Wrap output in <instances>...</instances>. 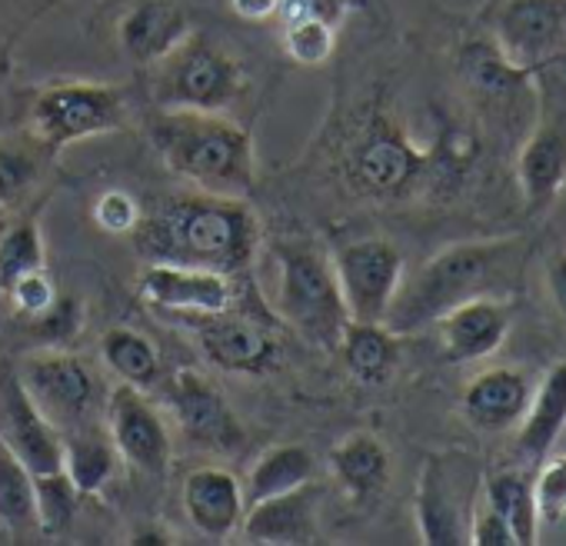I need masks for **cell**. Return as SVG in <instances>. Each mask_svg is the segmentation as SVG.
I'll use <instances>...</instances> for the list:
<instances>
[{"instance_id": "obj_1", "label": "cell", "mask_w": 566, "mask_h": 546, "mask_svg": "<svg viewBox=\"0 0 566 546\" xmlns=\"http://www.w3.org/2000/svg\"><path fill=\"white\" fill-rule=\"evenodd\" d=\"M533 250L536 240L526 233L450 243L420 263L417 273L403 277L384 324L403 337L430 327L437 317L473 297H510L526 277Z\"/></svg>"}, {"instance_id": "obj_2", "label": "cell", "mask_w": 566, "mask_h": 546, "mask_svg": "<svg viewBox=\"0 0 566 546\" xmlns=\"http://www.w3.org/2000/svg\"><path fill=\"white\" fill-rule=\"evenodd\" d=\"M150 263L203 266L240 277L260 250V220L247 200L184 193L154 207L134 230Z\"/></svg>"}, {"instance_id": "obj_3", "label": "cell", "mask_w": 566, "mask_h": 546, "mask_svg": "<svg viewBox=\"0 0 566 546\" xmlns=\"http://www.w3.org/2000/svg\"><path fill=\"white\" fill-rule=\"evenodd\" d=\"M150 144L160 160L200 193L243 200L253 190V137L227 114L160 111L150 120Z\"/></svg>"}, {"instance_id": "obj_4", "label": "cell", "mask_w": 566, "mask_h": 546, "mask_svg": "<svg viewBox=\"0 0 566 546\" xmlns=\"http://www.w3.org/2000/svg\"><path fill=\"white\" fill-rule=\"evenodd\" d=\"M273 270V311L304 340L337 350L350 324V311L337 281L334 256L304 240H276Z\"/></svg>"}, {"instance_id": "obj_5", "label": "cell", "mask_w": 566, "mask_h": 546, "mask_svg": "<svg viewBox=\"0 0 566 546\" xmlns=\"http://www.w3.org/2000/svg\"><path fill=\"white\" fill-rule=\"evenodd\" d=\"M150 94L160 111L227 114L243 101L247 74L227 48L190 31L170 54L150 64Z\"/></svg>"}, {"instance_id": "obj_6", "label": "cell", "mask_w": 566, "mask_h": 546, "mask_svg": "<svg viewBox=\"0 0 566 546\" xmlns=\"http://www.w3.org/2000/svg\"><path fill=\"white\" fill-rule=\"evenodd\" d=\"M516 180L530 217H543L566 193V64L536 74V111L526 127Z\"/></svg>"}, {"instance_id": "obj_7", "label": "cell", "mask_w": 566, "mask_h": 546, "mask_svg": "<svg viewBox=\"0 0 566 546\" xmlns=\"http://www.w3.org/2000/svg\"><path fill=\"white\" fill-rule=\"evenodd\" d=\"M127 124H130L127 94L111 84L57 81L34 91L28 107L31 140L51 154L87 137L117 134Z\"/></svg>"}, {"instance_id": "obj_8", "label": "cell", "mask_w": 566, "mask_h": 546, "mask_svg": "<svg viewBox=\"0 0 566 546\" xmlns=\"http://www.w3.org/2000/svg\"><path fill=\"white\" fill-rule=\"evenodd\" d=\"M344 170L357 193L374 200H394L417 187H427L430 147L413 144L394 117L377 111L350 137Z\"/></svg>"}, {"instance_id": "obj_9", "label": "cell", "mask_w": 566, "mask_h": 546, "mask_svg": "<svg viewBox=\"0 0 566 546\" xmlns=\"http://www.w3.org/2000/svg\"><path fill=\"white\" fill-rule=\"evenodd\" d=\"M480 483L483 473L470 453H430L420 466L413 500L420 539L430 546L470 543V519L480 500Z\"/></svg>"}, {"instance_id": "obj_10", "label": "cell", "mask_w": 566, "mask_h": 546, "mask_svg": "<svg viewBox=\"0 0 566 546\" xmlns=\"http://www.w3.org/2000/svg\"><path fill=\"white\" fill-rule=\"evenodd\" d=\"M457 77L490 120L503 124L510 134L530 127L536 111V74L516 67L486 31L457 48Z\"/></svg>"}, {"instance_id": "obj_11", "label": "cell", "mask_w": 566, "mask_h": 546, "mask_svg": "<svg viewBox=\"0 0 566 546\" xmlns=\"http://www.w3.org/2000/svg\"><path fill=\"white\" fill-rule=\"evenodd\" d=\"M483 31L523 71L566 64V0H490Z\"/></svg>"}, {"instance_id": "obj_12", "label": "cell", "mask_w": 566, "mask_h": 546, "mask_svg": "<svg viewBox=\"0 0 566 546\" xmlns=\"http://www.w3.org/2000/svg\"><path fill=\"white\" fill-rule=\"evenodd\" d=\"M18 377L61 437L101 417V384L94 370L67 350L51 347L28 357L18 367Z\"/></svg>"}, {"instance_id": "obj_13", "label": "cell", "mask_w": 566, "mask_h": 546, "mask_svg": "<svg viewBox=\"0 0 566 546\" xmlns=\"http://www.w3.org/2000/svg\"><path fill=\"white\" fill-rule=\"evenodd\" d=\"M334 270L350 311V321L384 324L390 304L407 277V263L397 243L384 237H360L334 253Z\"/></svg>"}, {"instance_id": "obj_14", "label": "cell", "mask_w": 566, "mask_h": 546, "mask_svg": "<svg viewBox=\"0 0 566 546\" xmlns=\"http://www.w3.org/2000/svg\"><path fill=\"white\" fill-rule=\"evenodd\" d=\"M164 403L170 407L177 427L184 437L210 453L233 456L240 453L247 433L243 423L237 420L233 407L223 400V393L197 370L180 367L164 380Z\"/></svg>"}, {"instance_id": "obj_15", "label": "cell", "mask_w": 566, "mask_h": 546, "mask_svg": "<svg viewBox=\"0 0 566 546\" xmlns=\"http://www.w3.org/2000/svg\"><path fill=\"white\" fill-rule=\"evenodd\" d=\"M180 321L193 334L200 354L223 374L263 377L280 367L276 337L260 321H253L250 314H240L237 307L220 311V314L180 317Z\"/></svg>"}, {"instance_id": "obj_16", "label": "cell", "mask_w": 566, "mask_h": 546, "mask_svg": "<svg viewBox=\"0 0 566 546\" xmlns=\"http://www.w3.org/2000/svg\"><path fill=\"white\" fill-rule=\"evenodd\" d=\"M104 427L130 466L164 476L170 466V433L157 413V407L147 400V390H137L130 384H117L104 397Z\"/></svg>"}, {"instance_id": "obj_17", "label": "cell", "mask_w": 566, "mask_h": 546, "mask_svg": "<svg viewBox=\"0 0 566 546\" xmlns=\"http://www.w3.org/2000/svg\"><path fill=\"white\" fill-rule=\"evenodd\" d=\"M0 440L31 473L64 470V440L24 390L18 367L0 364Z\"/></svg>"}, {"instance_id": "obj_18", "label": "cell", "mask_w": 566, "mask_h": 546, "mask_svg": "<svg viewBox=\"0 0 566 546\" xmlns=\"http://www.w3.org/2000/svg\"><path fill=\"white\" fill-rule=\"evenodd\" d=\"M140 297L164 314L200 317L237 307V284L227 273L203 266L150 263L140 273Z\"/></svg>"}, {"instance_id": "obj_19", "label": "cell", "mask_w": 566, "mask_h": 546, "mask_svg": "<svg viewBox=\"0 0 566 546\" xmlns=\"http://www.w3.org/2000/svg\"><path fill=\"white\" fill-rule=\"evenodd\" d=\"M430 327L437 330L440 357L447 364H476L493 357L506 344L513 327V301L473 297L437 317Z\"/></svg>"}, {"instance_id": "obj_20", "label": "cell", "mask_w": 566, "mask_h": 546, "mask_svg": "<svg viewBox=\"0 0 566 546\" xmlns=\"http://www.w3.org/2000/svg\"><path fill=\"white\" fill-rule=\"evenodd\" d=\"M533 377L520 367H486L460 393V417L476 433L513 430L530 403Z\"/></svg>"}, {"instance_id": "obj_21", "label": "cell", "mask_w": 566, "mask_h": 546, "mask_svg": "<svg viewBox=\"0 0 566 546\" xmlns=\"http://www.w3.org/2000/svg\"><path fill=\"white\" fill-rule=\"evenodd\" d=\"M317 519H321V486L311 480L297 490L247 506L240 526L250 543L297 546V543H314L321 536Z\"/></svg>"}, {"instance_id": "obj_22", "label": "cell", "mask_w": 566, "mask_h": 546, "mask_svg": "<svg viewBox=\"0 0 566 546\" xmlns=\"http://www.w3.org/2000/svg\"><path fill=\"white\" fill-rule=\"evenodd\" d=\"M566 433V360L553 364L533 384L523 420L516 423L513 456L520 466H536Z\"/></svg>"}, {"instance_id": "obj_23", "label": "cell", "mask_w": 566, "mask_h": 546, "mask_svg": "<svg viewBox=\"0 0 566 546\" xmlns=\"http://www.w3.org/2000/svg\"><path fill=\"white\" fill-rule=\"evenodd\" d=\"M331 476L337 480V486L344 490V496L354 506H370L384 496L390 473H394V460L387 443L377 433L357 430L347 433L340 443H334L331 456H327Z\"/></svg>"}, {"instance_id": "obj_24", "label": "cell", "mask_w": 566, "mask_h": 546, "mask_svg": "<svg viewBox=\"0 0 566 546\" xmlns=\"http://www.w3.org/2000/svg\"><path fill=\"white\" fill-rule=\"evenodd\" d=\"M187 519L210 539H227L243 519V486L223 466H197L184 480Z\"/></svg>"}, {"instance_id": "obj_25", "label": "cell", "mask_w": 566, "mask_h": 546, "mask_svg": "<svg viewBox=\"0 0 566 546\" xmlns=\"http://www.w3.org/2000/svg\"><path fill=\"white\" fill-rule=\"evenodd\" d=\"M190 34V21L177 4L167 0H140L134 4L117 28L120 48L137 64H157Z\"/></svg>"}, {"instance_id": "obj_26", "label": "cell", "mask_w": 566, "mask_h": 546, "mask_svg": "<svg viewBox=\"0 0 566 546\" xmlns=\"http://www.w3.org/2000/svg\"><path fill=\"white\" fill-rule=\"evenodd\" d=\"M480 503L510 526L516 546L539 543L543 526H539V510H536V493H533V470L516 463V466L483 473Z\"/></svg>"}, {"instance_id": "obj_27", "label": "cell", "mask_w": 566, "mask_h": 546, "mask_svg": "<svg viewBox=\"0 0 566 546\" xmlns=\"http://www.w3.org/2000/svg\"><path fill=\"white\" fill-rule=\"evenodd\" d=\"M337 354L354 380L367 387H380L394 377L400 364V334H394L387 324L350 321L337 344Z\"/></svg>"}, {"instance_id": "obj_28", "label": "cell", "mask_w": 566, "mask_h": 546, "mask_svg": "<svg viewBox=\"0 0 566 546\" xmlns=\"http://www.w3.org/2000/svg\"><path fill=\"white\" fill-rule=\"evenodd\" d=\"M314 476H317V460L307 447L276 443L253 460L247 483H243V510L260 503V500L297 490V486L311 483Z\"/></svg>"}, {"instance_id": "obj_29", "label": "cell", "mask_w": 566, "mask_h": 546, "mask_svg": "<svg viewBox=\"0 0 566 546\" xmlns=\"http://www.w3.org/2000/svg\"><path fill=\"white\" fill-rule=\"evenodd\" d=\"M61 440H64V470L74 480V486L81 490V496L101 493L114 480L117 460H120L107 427L101 420H94V423H84V427L64 433Z\"/></svg>"}, {"instance_id": "obj_30", "label": "cell", "mask_w": 566, "mask_h": 546, "mask_svg": "<svg viewBox=\"0 0 566 546\" xmlns=\"http://www.w3.org/2000/svg\"><path fill=\"white\" fill-rule=\"evenodd\" d=\"M104 364L117 374L120 384H130L137 390H154L164 380V360L157 344L130 327H114L101 340Z\"/></svg>"}, {"instance_id": "obj_31", "label": "cell", "mask_w": 566, "mask_h": 546, "mask_svg": "<svg viewBox=\"0 0 566 546\" xmlns=\"http://www.w3.org/2000/svg\"><path fill=\"white\" fill-rule=\"evenodd\" d=\"M0 523L11 529H38L34 473L0 440Z\"/></svg>"}, {"instance_id": "obj_32", "label": "cell", "mask_w": 566, "mask_h": 546, "mask_svg": "<svg viewBox=\"0 0 566 546\" xmlns=\"http://www.w3.org/2000/svg\"><path fill=\"white\" fill-rule=\"evenodd\" d=\"M44 266H48L44 233L38 227V217L24 213L0 233V287H8L11 281L24 277V273Z\"/></svg>"}, {"instance_id": "obj_33", "label": "cell", "mask_w": 566, "mask_h": 546, "mask_svg": "<svg viewBox=\"0 0 566 546\" xmlns=\"http://www.w3.org/2000/svg\"><path fill=\"white\" fill-rule=\"evenodd\" d=\"M81 503V490L67 476V470L34 473V510H38V529L44 533H64L74 523Z\"/></svg>"}, {"instance_id": "obj_34", "label": "cell", "mask_w": 566, "mask_h": 546, "mask_svg": "<svg viewBox=\"0 0 566 546\" xmlns=\"http://www.w3.org/2000/svg\"><path fill=\"white\" fill-rule=\"evenodd\" d=\"M280 44L294 64L301 67H321L331 61L337 48V24L327 18H297L280 24Z\"/></svg>"}, {"instance_id": "obj_35", "label": "cell", "mask_w": 566, "mask_h": 546, "mask_svg": "<svg viewBox=\"0 0 566 546\" xmlns=\"http://www.w3.org/2000/svg\"><path fill=\"white\" fill-rule=\"evenodd\" d=\"M533 493L539 526H559L566 519V453L543 456L533 470Z\"/></svg>"}, {"instance_id": "obj_36", "label": "cell", "mask_w": 566, "mask_h": 546, "mask_svg": "<svg viewBox=\"0 0 566 546\" xmlns=\"http://www.w3.org/2000/svg\"><path fill=\"white\" fill-rule=\"evenodd\" d=\"M38 180V154L24 144H0V203H18Z\"/></svg>"}, {"instance_id": "obj_37", "label": "cell", "mask_w": 566, "mask_h": 546, "mask_svg": "<svg viewBox=\"0 0 566 546\" xmlns=\"http://www.w3.org/2000/svg\"><path fill=\"white\" fill-rule=\"evenodd\" d=\"M4 294H8L11 307H14L18 314L31 317V321L41 317V314H48V311L57 304V287H54V281H51L48 266H44V270H31V273H24V277L11 281V284L4 287Z\"/></svg>"}, {"instance_id": "obj_38", "label": "cell", "mask_w": 566, "mask_h": 546, "mask_svg": "<svg viewBox=\"0 0 566 546\" xmlns=\"http://www.w3.org/2000/svg\"><path fill=\"white\" fill-rule=\"evenodd\" d=\"M140 217L144 210L127 190H104L94 203V223L114 237H134V230L140 227Z\"/></svg>"}, {"instance_id": "obj_39", "label": "cell", "mask_w": 566, "mask_h": 546, "mask_svg": "<svg viewBox=\"0 0 566 546\" xmlns=\"http://www.w3.org/2000/svg\"><path fill=\"white\" fill-rule=\"evenodd\" d=\"M34 324H38V330H41L51 344H64V340H71V337L77 334V327H81V307H77L74 301H61V297H57V304H54L48 314L34 317Z\"/></svg>"}, {"instance_id": "obj_40", "label": "cell", "mask_w": 566, "mask_h": 546, "mask_svg": "<svg viewBox=\"0 0 566 546\" xmlns=\"http://www.w3.org/2000/svg\"><path fill=\"white\" fill-rule=\"evenodd\" d=\"M546 294L553 301L556 317L566 324V250H556L546 260Z\"/></svg>"}, {"instance_id": "obj_41", "label": "cell", "mask_w": 566, "mask_h": 546, "mask_svg": "<svg viewBox=\"0 0 566 546\" xmlns=\"http://www.w3.org/2000/svg\"><path fill=\"white\" fill-rule=\"evenodd\" d=\"M230 8L243 21H270V18H276L280 0H230Z\"/></svg>"}]
</instances>
